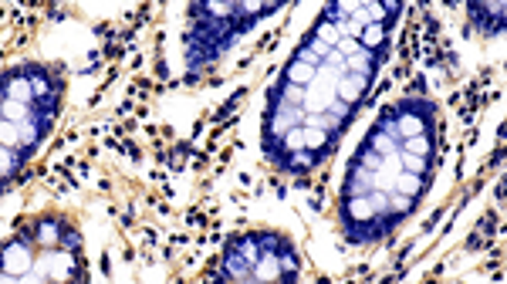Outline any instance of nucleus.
<instances>
[{
  "label": "nucleus",
  "instance_id": "f257e3e1",
  "mask_svg": "<svg viewBox=\"0 0 507 284\" xmlns=\"http://www.w3.org/2000/svg\"><path fill=\"white\" fill-rule=\"evenodd\" d=\"M31 267V240H10L3 247V281H21V274H27Z\"/></svg>",
  "mask_w": 507,
  "mask_h": 284
},
{
  "label": "nucleus",
  "instance_id": "f03ea898",
  "mask_svg": "<svg viewBox=\"0 0 507 284\" xmlns=\"http://www.w3.org/2000/svg\"><path fill=\"white\" fill-rule=\"evenodd\" d=\"M3 88V99H10V102H24V105H34V85H31V78L24 75V65L17 68V72H7L3 81H0Z\"/></svg>",
  "mask_w": 507,
  "mask_h": 284
},
{
  "label": "nucleus",
  "instance_id": "7ed1b4c3",
  "mask_svg": "<svg viewBox=\"0 0 507 284\" xmlns=\"http://www.w3.org/2000/svg\"><path fill=\"white\" fill-rule=\"evenodd\" d=\"M365 92H369V78L365 75H342L335 81V99L345 102L349 108H355V105L362 102Z\"/></svg>",
  "mask_w": 507,
  "mask_h": 284
},
{
  "label": "nucleus",
  "instance_id": "20e7f679",
  "mask_svg": "<svg viewBox=\"0 0 507 284\" xmlns=\"http://www.w3.org/2000/svg\"><path fill=\"white\" fill-rule=\"evenodd\" d=\"M379 54H372V51H365V48H358V51L352 54V58H345V72L349 75H365L369 81L376 78V72H379Z\"/></svg>",
  "mask_w": 507,
  "mask_h": 284
},
{
  "label": "nucleus",
  "instance_id": "39448f33",
  "mask_svg": "<svg viewBox=\"0 0 507 284\" xmlns=\"http://www.w3.org/2000/svg\"><path fill=\"white\" fill-rule=\"evenodd\" d=\"M358 44L365 48V51H372V54H385V48H389V27L385 24H369V27H362V34H358Z\"/></svg>",
  "mask_w": 507,
  "mask_h": 284
},
{
  "label": "nucleus",
  "instance_id": "423d86ee",
  "mask_svg": "<svg viewBox=\"0 0 507 284\" xmlns=\"http://www.w3.org/2000/svg\"><path fill=\"white\" fill-rule=\"evenodd\" d=\"M396 129H399V142H403V139H413V135H433L430 119H423V115H413V112H403V115H396Z\"/></svg>",
  "mask_w": 507,
  "mask_h": 284
},
{
  "label": "nucleus",
  "instance_id": "0eeeda50",
  "mask_svg": "<svg viewBox=\"0 0 507 284\" xmlns=\"http://www.w3.org/2000/svg\"><path fill=\"white\" fill-rule=\"evenodd\" d=\"M369 217H372V207H369L365 193H355V197H345V200H342V220H345V224H362V220H369Z\"/></svg>",
  "mask_w": 507,
  "mask_h": 284
},
{
  "label": "nucleus",
  "instance_id": "6e6552de",
  "mask_svg": "<svg viewBox=\"0 0 507 284\" xmlns=\"http://www.w3.org/2000/svg\"><path fill=\"white\" fill-rule=\"evenodd\" d=\"M227 247H233V251H237V254L244 258V264H247L251 271H254V264H257V260L264 258V254H260V244H257V233H244V237H230V240H227Z\"/></svg>",
  "mask_w": 507,
  "mask_h": 284
},
{
  "label": "nucleus",
  "instance_id": "1a4fd4ad",
  "mask_svg": "<svg viewBox=\"0 0 507 284\" xmlns=\"http://www.w3.org/2000/svg\"><path fill=\"white\" fill-rule=\"evenodd\" d=\"M430 180L433 176H416V173H406L403 169V173L396 176V193H409V197L419 200V197L430 190Z\"/></svg>",
  "mask_w": 507,
  "mask_h": 284
},
{
  "label": "nucleus",
  "instance_id": "9d476101",
  "mask_svg": "<svg viewBox=\"0 0 507 284\" xmlns=\"http://www.w3.org/2000/svg\"><path fill=\"white\" fill-rule=\"evenodd\" d=\"M197 7L210 21H233L237 17V0H203Z\"/></svg>",
  "mask_w": 507,
  "mask_h": 284
},
{
  "label": "nucleus",
  "instance_id": "9b49d317",
  "mask_svg": "<svg viewBox=\"0 0 507 284\" xmlns=\"http://www.w3.org/2000/svg\"><path fill=\"white\" fill-rule=\"evenodd\" d=\"M315 75H318V68L315 65H304V61H288V68H284V81H291V85H301V88H308L311 81H315Z\"/></svg>",
  "mask_w": 507,
  "mask_h": 284
},
{
  "label": "nucleus",
  "instance_id": "f8f14e48",
  "mask_svg": "<svg viewBox=\"0 0 507 284\" xmlns=\"http://www.w3.org/2000/svg\"><path fill=\"white\" fill-rule=\"evenodd\" d=\"M318 162L322 159H318V153H311V149H298V153L284 156V169H291V173H304V169H311Z\"/></svg>",
  "mask_w": 507,
  "mask_h": 284
},
{
  "label": "nucleus",
  "instance_id": "ddd939ff",
  "mask_svg": "<svg viewBox=\"0 0 507 284\" xmlns=\"http://www.w3.org/2000/svg\"><path fill=\"white\" fill-rule=\"evenodd\" d=\"M0 115H3L7 122H31V119H34V105L3 99V102H0Z\"/></svg>",
  "mask_w": 507,
  "mask_h": 284
},
{
  "label": "nucleus",
  "instance_id": "4468645a",
  "mask_svg": "<svg viewBox=\"0 0 507 284\" xmlns=\"http://www.w3.org/2000/svg\"><path fill=\"white\" fill-rule=\"evenodd\" d=\"M254 281H281L278 254H264V258L254 264Z\"/></svg>",
  "mask_w": 507,
  "mask_h": 284
},
{
  "label": "nucleus",
  "instance_id": "2eb2a0df",
  "mask_svg": "<svg viewBox=\"0 0 507 284\" xmlns=\"http://www.w3.org/2000/svg\"><path fill=\"white\" fill-rule=\"evenodd\" d=\"M365 149H372V153H379V156H392L396 149H399V142H396L392 135H385V132H379L376 126H372V132H369V142H365Z\"/></svg>",
  "mask_w": 507,
  "mask_h": 284
},
{
  "label": "nucleus",
  "instance_id": "dca6fc26",
  "mask_svg": "<svg viewBox=\"0 0 507 284\" xmlns=\"http://www.w3.org/2000/svg\"><path fill=\"white\" fill-rule=\"evenodd\" d=\"M278 267H281V281H298V271H301V260L291 247H284L278 254Z\"/></svg>",
  "mask_w": 507,
  "mask_h": 284
},
{
  "label": "nucleus",
  "instance_id": "f3484780",
  "mask_svg": "<svg viewBox=\"0 0 507 284\" xmlns=\"http://www.w3.org/2000/svg\"><path fill=\"white\" fill-rule=\"evenodd\" d=\"M399 166H403L406 173H416V176H433V169H430V159H423V156H413V153H406V149H399Z\"/></svg>",
  "mask_w": 507,
  "mask_h": 284
},
{
  "label": "nucleus",
  "instance_id": "a211bd4d",
  "mask_svg": "<svg viewBox=\"0 0 507 284\" xmlns=\"http://www.w3.org/2000/svg\"><path fill=\"white\" fill-rule=\"evenodd\" d=\"M24 162H27V159H24V153H21L17 146H14V149H10V146H3V153H0V169H3V180H10V176H14Z\"/></svg>",
  "mask_w": 507,
  "mask_h": 284
},
{
  "label": "nucleus",
  "instance_id": "6ab92c4d",
  "mask_svg": "<svg viewBox=\"0 0 507 284\" xmlns=\"http://www.w3.org/2000/svg\"><path fill=\"white\" fill-rule=\"evenodd\" d=\"M416 203H419V200L409 197V193H396V190L389 193V213H392L396 220H399V217H409V213L416 210Z\"/></svg>",
  "mask_w": 507,
  "mask_h": 284
},
{
  "label": "nucleus",
  "instance_id": "aec40b11",
  "mask_svg": "<svg viewBox=\"0 0 507 284\" xmlns=\"http://www.w3.org/2000/svg\"><path fill=\"white\" fill-rule=\"evenodd\" d=\"M399 149L413 156H423V159H433V135H413V139H403Z\"/></svg>",
  "mask_w": 507,
  "mask_h": 284
},
{
  "label": "nucleus",
  "instance_id": "412c9836",
  "mask_svg": "<svg viewBox=\"0 0 507 284\" xmlns=\"http://www.w3.org/2000/svg\"><path fill=\"white\" fill-rule=\"evenodd\" d=\"M61 227H65V224H58V220H41V224L34 227L38 244H61Z\"/></svg>",
  "mask_w": 507,
  "mask_h": 284
},
{
  "label": "nucleus",
  "instance_id": "4be33fe9",
  "mask_svg": "<svg viewBox=\"0 0 507 284\" xmlns=\"http://www.w3.org/2000/svg\"><path fill=\"white\" fill-rule=\"evenodd\" d=\"M382 159H385V156L372 153V149H365V146L355 153V162H358L362 169H369V173H379V169H382Z\"/></svg>",
  "mask_w": 507,
  "mask_h": 284
},
{
  "label": "nucleus",
  "instance_id": "5701e85b",
  "mask_svg": "<svg viewBox=\"0 0 507 284\" xmlns=\"http://www.w3.org/2000/svg\"><path fill=\"white\" fill-rule=\"evenodd\" d=\"M257 244H260V254H281L288 247V240H281L278 233H257Z\"/></svg>",
  "mask_w": 507,
  "mask_h": 284
},
{
  "label": "nucleus",
  "instance_id": "b1692460",
  "mask_svg": "<svg viewBox=\"0 0 507 284\" xmlns=\"http://www.w3.org/2000/svg\"><path fill=\"white\" fill-rule=\"evenodd\" d=\"M311 34H315V37H322V41H325V44H331V48H335V44L342 41L338 27L329 24V21H322V17H318V24H315V31H311Z\"/></svg>",
  "mask_w": 507,
  "mask_h": 284
},
{
  "label": "nucleus",
  "instance_id": "393cba45",
  "mask_svg": "<svg viewBox=\"0 0 507 284\" xmlns=\"http://www.w3.org/2000/svg\"><path fill=\"white\" fill-rule=\"evenodd\" d=\"M298 149H304V126H298V129H291L284 139H281V153H298Z\"/></svg>",
  "mask_w": 507,
  "mask_h": 284
},
{
  "label": "nucleus",
  "instance_id": "a878e982",
  "mask_svg": "<svg viewBox=\"0 0 507 284\" xmlns=\"http://www.w3.org/2000/svg\"><path fill=\"white\" fill-rule=\"evenodd\" d=\"M281 92V99L288 105H294V108H301L304 105V88L301 85H291V81H284V88H278Z\"/></svg>",
  "mask_w": 507,
  "mask_h": 284
},
{
  "label": "nucleus",
  "instance_id": "bb28decb",
  "mask_svg": "<svg viewBox=\"0 0 507 284\" xmlns=\"http://www.w3.org/2000/svg\"><path fill=\"white\" fill-rule=\"evenodd\" d=\"M304 48H308V51L315 54L318 61H329V54L335 51L331 44H325V41H322V37H315V34H308V41H304Z\"/></svg>",
  "mask_w": 507,
  "mask_h": 284
},
{
  "label": "nucleus",
  "instance_id": "cd10ccee",
  "mask_svg": "<svg viewBox=\"0 0 507 284\" xmlns=\"http://www.w3.org/2000/svg\"><path fill=\"white\" fill-rule=\"evenodd\" d=\"M0 142H3V146H10V149H14V146H21V132H17V122H7V119L0 122Z\"/></svg>",
  "mask_w": 507,
  "mask_h": 284
},
{
  "label": "nucleus",
  "instance_id": "c85d7f7f",
  "mask_svg": "<svg viewBox=\"0 0 507 284\" xmlns=\"http://www.w3.org/2000/svg\"><path fill=\"white\" fill-rule=\"evenodd\" d=\"M365 200H369L372 213H389V193H385V190H369Z\"/></svg>",
  "mask_w": 507,
  "mask_h": 284
},
{
  "label": "nucleus",
  "instance_id": "c756f323",
  "mask_svg": "<svg viewBox=\"0 0 507 284\" xmlns=\"http://www.w3.org/2000/svg\"><path fill=\"white\" fill-rule=\"evenodd\" d=\"M61 247L65 251H81V233L75 227H68V224L61 227Z\"/></svg>",
  "mask_w": 507,
  "mask_h": 284
},
{
  "label": "nucleus",
  "instance_id": "7c9ffc66",
  "mask_svg": "<svg viewBox=\"0 0 507 284\" xmlns=\"http://www.w3.org/2000/svg\"><path fill=\"white\" fill-rule=\"evenodd\" d=\"M322 21H329V24H342L345 21V10H342V3H325V10H322Z\"/></svg>",
  "mask_w": 507,
  "mask_h": 284
}]
</instances>
